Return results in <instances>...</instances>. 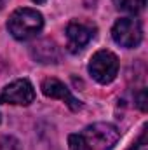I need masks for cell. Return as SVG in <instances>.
Masks as SVG:
<instances>
[{
  "label": "cell",
  "mask_w": 148,
  "mask_h": 150,
  "mask_svg": "<svg viewBox=\"0 0 148 150\" xmlns=\"http://www.w3.org/2000/svg\"><path fill=\"white\" fill-rule=\"evenodd\" d=\"M42 93L47 96V98H52V100H61L68 105L70 110L73 112H78L82 108V101L77 100L73 94L70 93V89L58 79L51 77V79H45L42 82Z\"/></svg>",
  "instance_id": "cell-7"
},
{
  "label": "cell",
  "mask_w": 148,
  "mask_h": 150,
  "mask_svg": "<svg viewBox=\"0 0 148 150\" xmlns=\"http://www.w3.org/2000/svg\"><path fill=\"white\" fill-rule=\"evenodd\" d=\"M35 100V89L28 79H18L7 84L0 93V103L4 105H30Z\"/></svg>",
  "instance_id": "cell-5"
},
{
  "label": "cell",
  "mask_w": 148,
  "mask_h": 150,
  "mask_svg": "<svg viewBox=\"0 0 148 150\" xmlns=\"http://www.w3.org/2000/svg\"><path fill=\"white\" fill-rule=\"evenodd\" d=\"M138 107H140L143 112H147V91H145V89H141V91L138 93Z\"/></svg>",
  "instance_id": "cell-11"
},
{
  "label": "cell",
  "mask_w": 148,
  "mask_h": 150,
  "mask_svg": "<svg viewBox=\"0 0 148 150\" xmlns=\"http://www.w3.org/2000/svg\"><path fill=\"white\" fill-rule=\"evenodd\" d=\"M111 37L115 44H118L120 47H125V49L138 47L143 40L141 23L134 18H120L111 28Z\"/></svg>",
  "instance_id": "cell-4"
},
{
  "label": "cell",
  "mask_w": 148,
  "mask_h": 150,
  "mask_svg": "<svg viewBox=\"0 0 148 150\" xmlns=\"http://www.w3.org/2000/svg\"><path fill=\"white\" fill-rule=\"evenodd\" d=\"M132 150H147V134H145V133L141 134L140 142L134 145V149H132Z\"/></svg>",
  "instance_id": "cell-12"
},
{
  "label": "cell",
  "mask_w": 148,
  "mask_h": 150,
  "mask_svg": "<svg viewBox=\"0 0 148 150\" xmlns=\"http://www.w3.org/2000/svg\"><path fill=\"white\" fill-rule=\"evenodd\" d=\"M113 5L118 11L124 12H131V14H138L145 9L147 0H113Z\"/></svg>",
  "instance_id": "cell-9"
},
{
  "label": "cell",
  "mask_w": 148,
  "mask_h": 150,
  "mask_svg": "<svg viewBox=\"0 0 148 150\" xmlns=\"http://www.w3.org/2000/svg\"><path fill=\"white\" fill-rule=\"evenodd\" d=\"M91 77L99 84H110L118 74V58L111 51H98L87 67Z\"/></svg>",
  "instance_id": "cell-3"
},
{
  "label": "cell",
  "mask_w": 148,
  "mask_h": 150,
  "mask_svg": "<svg viewBox=\"0 0 148 150\" xmlns=\"http://www.w3.org/2000/svg\"><path fill=\"white\" fill-rule=\"evenodd\" d=\"M33 2H35V4H44L45 0H33Z\"/></svg>",
  "instance_id": "cell-13"
},
{
  "label": "cell",
  "mask_w": 148,
  "mask_h": 150,
  "mask_svg": "<svg viewBox=\"0 0 148 150\" xmlns=\"http://www.w3.org/2000/svg\"><path fill=\"white\" fill-rule=\"evenodd\" d=\"M9 33L16 40H30L37 37L44 28V16L37 9L21 7L16 9L7 21Z\"/></svg>",
  "instance_id": "cell-1"
},
{
  "label": "cell",
  "mask_w": 148,
  "mask_h": 150,
  "mask_svg": "<svg viewBox=\"0 0 148 150\" xmlns=\"http://www.w3.org/2000/svg\"><path fill=\"white\" fill-rule=\"evenodd\" d=\"M96 35V26L91 23L84 21H72L66 26V38H68V51L70 52H78L82 51Z\"/></svg>",
  "instance_id": "cell-6"
},
{
  "label": "cell",
  "mask_w": 148,
  "mask_h": 150,
  "mask_svg": "<svg viewBox=\"0 0 148 150\" xmlns=\"http://www.w3.org/2000/svg\"><path fill=\"white\" fill-rule=\"evenodd\" d=\"M80 136L85 142L89 150H111L117 145L120 133L113 124L94 122V124L87 126Z\"/></svg>",
  "instance_id": "cell-2"
},
{
  "label": "cell",
  "mask_w": 148,
  "mask_h": 150,
  "mask_svg": "<svg viewBox=\"0 0 148 150\" xmlns=\"http://www.w3.org/2000/svg\"><path fill=\"white\" fill-rule=\"evenodd\" d=\"M68 145H70V150H89L80 134H70V138H68Z\"/></svg>",
  "instance_id": "cell-10"
},
{
  "label": "cell",
  "mask_w": 148,
  "mask_h": 150,
  "mask_svg": "<svg viewBox=\"0 0 148 150\" xmlns=\"http://www.w3.org/2000/svg\"><path fill=\"white\" fill-rule=\"evenodd\" d=\"M32 56H33L35 61L44 63V65L59 63V59H61L59 47L56 45V42H52V40H49V38L40 40L35 45H32Z\"/></svg>",
  "instance_id": "cell-8"
}]
</instances>
